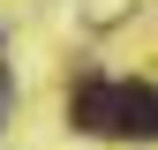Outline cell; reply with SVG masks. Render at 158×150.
Instances as JSON below:
<instances>
[{
	"label": "cell",
	"instance_id": "cell-1",
	"mask_svg": "<svg viewBox=\"0 0 158 150\" xmlns=\"http://www.w3.org/2000/svg\"><path fill=\"white\" fill-rule=\"evenodd\" d=\"M113 135L158 143V90L151 83H113Z\"/></svg>",
	"mask_w": 158,
	"mask_h": 150
},
{
	"label": "cell",
	"instance_id": "cell-2",
	"mask_svg": "<svg viewBox=\"0 0 158 150\" xmlns=\"http://www.w3.org/2000/svg\"><path fill=\"white\" fill-rule=\"evenodd\" d=\"M68 120L83 128V135H106L113 128V83L106 75H83V83L68 90Z\"/></svg>",
	"mask_w": 158,
	"mask_h": 150
}]
</instances>
